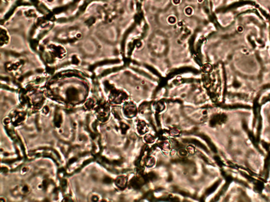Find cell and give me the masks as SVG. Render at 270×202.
I'll list each match as a JSON object with an SVG mask.
<instances>
[{
  "instance_id": "1",
  "label": "cell",
  "mask_w": 270,
  "mask_h": 202,
  "mask_svg": "<svg viewBox=\"0 0 270 202\" xmlns=\"http://www.w3.org/2000/svg\"><path fill=\"white\" fill-rule=\"evenodd\" d=\"M9 35L5 30L1 29V45L3 46L9 42Z\"/></svg>"
},
{
  "instance_id": "2",
  "label": "cell",
  "mask_w": 270,
  "mask_h": 202,
  "mask_svg": "<svg viewBox=\"0 0 270 202\" xmlns=\"http://www.w3.org/2000/svg\"><path fill=\"white\" fill-rule=\"evenodd\" d=\"M124 111L128 116H133L135 114V107L133 105H128L125 107Z\"/></svg>"
},
{
  "instance_id": "3",
  "label": "cell",
  "mask_w": 270,
  "mask_h": 202,
  "mask_svg": "<svg viewBox=\"0 0 270 202\" xmlns=\"http://www.w3.org/2000/svg\"><path fill=\"white\" fill-rule=\"evenodd\" d=\"M126 179L124 178H118L117 181V184L118 185V186H119L120 187H122L124 186H125L126 185Z\"/></svg>"
},
{
  "instance_id": "4",
  "label": "cell",
  "mask_w": 270,
  "mask_h": 202,
  "mask_svg": "<svg viewBox=\"0 0 270 202\" xmlns=\"http://www.w3.org/2000/svg\"><path fill=\"white\" fill-rule=\"evenodd\" d=\"M139 131H141V133H144L145 132V130H146V127L144 123H141L139 125Z\"/></svg>"
},
{
  "instance_id": "5",
  "label": "cell",
  "mask_w": 270,
  "mask_h": 202,
  "mask_svg": "<svg viewBox=\"0 0 270 202\" xmlns=\"http://www.w3.org/2000/svg\"><path fill=\"white\" fill-rule=\"evenodd\" d=\"M145 139H146V141L148 142H152L154 141V137L152 135H149V134L148 135L146 136V137H145Z\"/></svg>"
},
{
  "instance_id": "6",
  "label": "cell",
  "mask_w": 270,
  "mask_h": 202,
  "mask_svg": "<svg viewBox=\"0 0 270 202\" xmlns=\"http://www.w3.org/2000/svg\"><path fill=\"white\" fill-rule=\"evenodd\" d=\"M154 163V161L153 159H152V158H150L149 159L148 162L147 163V165H148V166H152Z\"/></svg>"
},
{
  "instance_id": "7",
  "label": "cell",
  "mask_w": 270,
  "mask_h": 202,
  "mask_svg": "<svg viewBox=\"0 0 270 202\" xmlns=\"http://www.w3.org/2000/svg\"><path fill=\"white\" fill-rule=\"evenodd\" d=\"M179 154L182 156H184L185 155H186V152L184 150H180L179 152Z\"/></svg>"
},
{
  "instance_id": "8",
  "label": "cell",
  "mask_w": 270,
  "mask_h": 202,
  "mask_svg": "<svg viewBox=\"0 0 270 202\" xmlns=\"http://www.w3.org/2000/svg\"><path fill=\"white\" fill-rule=\"evenodd\" d=\"M187 149H188V152H189V153H194V148H193V147H191V146L188 147V148H187Z\"/></svg>"
}]
</instances>
